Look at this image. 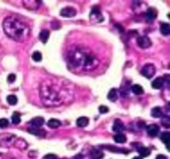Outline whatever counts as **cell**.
Segmentation results:
<instances>
[{
	"instance_id": "27",
	"label": "cell",
	"mask_w": 170,
	"mask_h": 159,
	"mask_svg": "<svg viewBox=\"0 0 170 159\" xmlns=\"http://www.w3.org/2000/svg\"><path fill=\"white\" fill-rule=\"evenodd\" d=\"M9 122L6 119H0V128H5L8 126Z\"/></svg>"
},
{
	"instance_id": "16",
	"label": "cell",
	"mask_w": 170,
	"mask_h": 159,
	"mask_svg": "<svg viewBox=\"0 0 170 159\" xmlns=\"http://www.w3.org/2000/svg\"><path fill=\"white\" fill-rule=\"evenodd\" d=\"M160 30H161V33L163 35H169L170 33V26L169 24L168 23H162L161 25V28H160Z\"/></svg>"
},
{
	"instance_id": "5",
	"label": "cell",
	"mask_w": 170,
	"mask_h": 159,
	"mask_svg": "<svg viewBox=\"0 0 170 159\" xmlns=\"http://www.w3.org/2000/svg\"><path fill=\"white\" fill-rule=\"evenodd\" d=\"M137 45H139V47L142 49L149 48L150 45H152V42L149 39V37L146 36L139 37L137 40Z\"/></svg>"
},
{
	"instance_id": "24",
	"label": "cell",
	"mask_w": 170,
	"mask_h": 159,
	"mask_svg": "<svg viewBox=\"0 0 170 159\" xmlns=\"http://www.w3.org/2000/svg\"><path fill=\"white\" fill-rule=\"evenodd\" d=\"M32 59H33L34 61L36 62H39L43 59V56H42V53L40 52H34L33 54H32Z\"/></svg>"
},
{
	"instance_id": "4",
	"label": "cell",
	"mask_w": 170,
	"mask_h": 159,
	"mask_svg": "<svg viewBox=\"0 0 170 159\" xmlns=\"http://www.w3.org/2000/svg\"><path fill=\"white\" fill-rule=\"evenodd\" d=\"M155 72H156V69H155L154 65L153 64L146 65L141 71V73L142 74V76H144L145 77L148 79L152 78L153 76H154Z\"/></svg>"
},
{
	"instance_id": "8",
	"label": "cell",
	"mask_w": 170,
	"mask_h": 159,
	"mask_svg": "<svg viewBox=\"0 0 170 159\" xmlns=\"http://www.w3.org/2000/svg\"><path fill=\"white\" fill-rule=\"evenodd\" d=\"M159 131H160V128L156 124H151L147 126V133L151 137H155L159 133Z\"/></svg>"
},
{
	"instance_id": "30",
	"label": "cell",
	"mask_w": 170,
	"mask_h": 159,
	"mask_svg": "<svg viewBox=\"0 0 170 159\" xmlns=\"http://www.w3.org/2000/svg\"><path fill=\"white\" fill-rule=\"evenodd\" d=\"M43 159H57V156L53 153H49V154H46V156L43 157Z\"/></svg>"
},
{
	"instance_id": "17",
	"label": "cell",
	"mask_w": 170,
	"mask_h": 159,
	"mask_svg": "<svg viewBox=\"0 0 170 159\" xmlns=\"http://www.w3.org/2000/svg\"><path fill=\"white\" fill-rule=\"evenodd\" d=\"M113 138L117 143H125L126 142V137L121 133H118V135H116Z\"/></svg>"
},
{
	"instance_id": "14",
	"label": "cell",
	"mask_w": 170,
	"mask_h": 159,
	"mask_svg": "<svg viewBox=\"0 0 170 159\" xmlns=\"http://www.w3.org/2000/svg\"><path fill=\"white\" fill-rule=\"evenodd\" d=\"M113 130L116 131V132H122V131L124 130V125L123 123H122V121L120 120H116L115 123L113 124Z\"/></svg>"
},
{
	"instance_id": "19",
	"label": "cell",
	"mask_w": 170,
	"mask_h": 159,
	"mask_svg": "<svg viewBox=\"0 0 170 159\" xmlns=\"http://www.w3.org/2000/svg\"><path fill=\"white\" fill-rule=\"evenodd\" d=\"M151 114L153 118H160L162 115V111H161V108L159 107H156V108H153Z\"/></svg>"
},
{
	"instance_id": "7",
	"label": "cell",
	"mask_w": 170,
	"mask_h": 159,
	"mask_svg": "<svg viewBox=\"0 0 170 159\" xmlns=\"http://www.w3.org/2000/svg\"><path fill=\"white\" fill-rule=\"evenodd\" d=\"M90 19L94 20V22H100L103 21L104 18L102 17V15L101 14L100 10L98 8L95 7L92 10L91 13H90Z\"/></svg>"
},
{
	"instance_id": "12",
	"label": "cell",
	"mask_w": 170,
	"mask_h": 159,
	"mask_svg": "<svg viewBox=\"0 0 170 159\" xmlns=\"http://www.w3.org/2000/svg\"><path fill=\"white\" fill-rule=\"evenodd\" d=\"M157 13L153 8H149L146 12V17L149 21H153L155 18H157Z\"/></svg>"
},
{
	"instance_id": "18",
	"label": "cell",
	"mask_w": 170,
	"mask_h": 159,
	"mask_svg": "<svg viewBox=\"0 0 170 159\" xmlns=\"http://www.w3.org/2000/svg\"><path fill=\"white\" fill-rule=\"evenodd\" d=\"M107 98L110 100V101H116V99H118V94H117V90L115 88H113L109 91L108 93Z\"/></svg>"
},
{
	"instance_id": "32",
	"label": "cell",
	"mask_w": 170,
	"mask_h": 159,
	"mask_svg": "<svg viewBox=\"0 0 170 159\" xmlns=\"http://www.w3.org/2000/svg\"><path fill=\"white\" fill-rule=\"evenodd\" d=\"M133 159H142L141 157H134Z\"/></svg>"
},
{
	"instance_id": "26",
	"label": "cell",
	"mask_w": 170,
	"mask_h": 159,
	"mask_svg": "<svg viewBox=\"0 0 170 159\" xmlns=\"http://www.w3.org/2000/svg\"><path fill=\"white\" fill-rule=\"evenodd\" d=\"M28 131L31 134H33L34 135H40L43 134V131H41L39 128H36V127H33V128H31V129L28 130Z\"/></svg>"
},
{
	"instance_id": "31",
	"label": "cell",
	"mask_w": 170,
	"mask_h": 159,
	"mask_svg": "<svg viewBox=\"0 0 170 159\" xmlns=\"http://www.w3.org/2000/svg\"><path fill=\"white\" fill-rule=\"evenodd\" d=\"M156 159H167L166 156H164V155H162V154H159L157 156Z\"/></svg>"
},
{
	"instance_id": "9",
	"label": "cell",
	"mask_w": 170,
	"mask_h": 159,
	"mask_svg": "<svg viewBox=\"0 0 170 159\" xmlns=\"http://www.w3.org/2000/svg\"><path fill=\"white\" fill-rule=\"evenodd\" d=\"M164 84V79L161 78V77H158V78L155 79L154 81H153L152 83V87L154 89H160L163 87V85Z\"/></svg>"
},
{
	"instance_id": "21",
	"label": "cell",
	"mask_w": 170,
	"mask_h": 159,
	"mask_svg": "<svg viewBox=\"0 0 170 159\" xmlns=\"http://www.w3.org/2000/svg\"><path fill=\"white\" fill-rule=\"evenodd\" d=\"M6 101L10 105H16L18 103V98L15 95H10L6 97Z\"/></svg>"
},
{
	"instance_id": "6",
	"label": "cell",
	"mask_w": 170,
	"mask_h": 159,
	"mask_svg": "<svg viewBox=\"0 0 170 159\" xmlns=\"http://www.w3.org/2000/svg\"><path fill=\"white\" fill-rule=\"evenodd\" d=\"M76 10L74 8L71 7V6H67V7H65L62 10L60 15L64 18H72L76 15Z\"/></svg>"
},
{
	"instance_id": "10",
	"label": "cell",
	"mask_w": 170,
	"mask_h": 159,
	"mask_svg": "<svg viewBox=\"0 0 170 159\" xmlns=\"http://www.w3.org/2000/svg\"><path fill=\"white\" fill-rule=\"evenodd\" d=\"M31 123L34 127L38 128L44 124V119L43 117H35L31 120Z\"/></svg>"
},
{
	"instance_id": "3",
	"label": "cell",
	"mask_w": 170,
	"mask_h": 159,
	"mask_svg": "<svg viewBox=\"0 0 170 159\" xmlns=\"http://www.w3.org/2000/svg\"><path fill=\"white\" fill-rule=\"evenodd\" d=\"M71 58H72L73 63L80 65L82 62L83 66L86 67V68L93 66L94 65V61L97 60V59L94 56H92V55L89 53H85V52L82 51L75 52L72 55Z\"/></svg>"
},
{
	"instance_id": "11",
	"label": "cell",
	"mask_w": 170,
	"mask_h": 159,
	"mask_svg": "<svg viewBox=\"0 0 170 159\" xmlns=\"http://www.w3.org/2000/svg\"><path fill=\"white\" fill-rule=\"evenodd\" d=\"M50 37V31L48 30H43L39 33V39L43 43H46Z\"/></svg>"
},
{
	"instance_id": "2",
	"label": "cell",
	"mask_w": 170,
	"mask_h": 159,
	"mask_svg": "<svg viewBox=\"0 0 170 159\" xmlns=\"http://www.w3.org/2000/svg\"><path fill=\"white\" fill-rule=\"evenodd\" d=\"M3 27L6 35L16 42H25L30 36L31 30L29 26L15 16H9L5 18Z\"/></svg>"
},
{
	"instance_id": "25",
	"label": "cell",
	"mask_w": 170,
	"mask_h": 159,
	"mask_svg": "<svg viewBox=\"0 0 170 159\" xmlns=\"http://www.w3.org/2000/svg\"><path fill=\"white\" fill-rule=\"evenodd\" d=\"M12 122L14 124H18L21 122V118H20V115L18 114V112H15L12 115Z\"/></svg>"
},
{
	"instance_id": "15",
	"label": "cell",
	"mask_w": 170,
	"mask_h": 159,
	"mask_svg": "<svg viewBox=\"0 0 170 159\" xmlns=\"http://www.w3.org/2000/svg\"><path fill=\"white\" fill-rule=\"evenodd\" d=\"M47 126L50 128H57L58 126H61V122L58 119H51L48 121L47 123Z\"/></svg>"
},
{
	"instance_id": "20",
	"label": "cell",
	"mask_w": 170,
	"mask_h": 159,
	"mask_svg": "<svg viewBox=\"0 0 170 159\" xmlns=\"http://www.w3.org/2000/svg\"><path fill=\"white\" fill-rule=\"evenodd\" d=\"M132 91H133V92L135 95H141L144 92L143 87L141 85H139V84H135V85H134L133 87H132Z\"/></svg>"
},
{
	"instance_id": "29",
	"label": "cell",
	"mask_w": 170,
	"mask_h": 159,
	"mask_svg": "<svg viewBox=\"0 0 170 159\" xmlns=\"http://www.w3.org/2000/svg\"><path fill=\"white\" fill-rule=\"evenodd\" d=\"M16 80V76L15 74H10L8 76H7V81L9 82V83H14Z\"/></svg>"
},
{
	"instance_id": "28",
	"label": "cell",
	"mask_w": 170,
	"mask_h": 159,
	"mask_svg": "<svg viewBox=\"0 0 170 159\" xmlns=\"http://www.w3.org/2000/svg\"><path fill=\"white\" fill-rule=\"evenodd\" d=\"M99 111H100V113H101V114H105V113H107V112L109 111V108H108V107H106V106L101 105L99 107Z\"/></svg>"
},
{
	"instance_id": "13",
	"label": "cell",
	"mask_w": 170,
	"mask_h": 159,
	"mask_svg": "<svg viewBox=\"0 0 170 159\" xmlns=\"http://www.w3.org/2000/svg\"><path fill=\"white\" fill-rule=\"evenodd\" d=\"M89 124V119L87 117H82L78 118L77 119V125L79 127H85Z\"/></svg>"
},
{
	"instance_id": "1",
	"label": "cell",
	"mask_w": 170,
	"mask_h": 159,
	"mask_svg": "<svg viewBox=\"0 0 170 159\" xmlns=\"http://www.w3.org/2000/svg\"><path fill=\"white\" fill-rule=\"evenodd\" d=\"M60 83L53 79H47L40 85V96L43 104L46 106H58L62 103L64 89Z\"/></svg>"
},
{
	"instance_id": "23",
	"label": "cell",
	"mask_w": 170,
	"mask_h": 159,
	"mask_svg": "<svg viewBox=\"0 0 170 159\" xmlns=\"http://www.w3.org/2000/svg\"><path fill=\"white\" fill-rule=\"evenodd\" d=\"M169 138H170V136H169V132L163 133V134H162L161 136V141L163 142L164 143H165V144L167 145V147H169Z\"/></svg>"
},
{
	"instance_id": "22",
	"label": "cell",
	"mask_w": 170,
	"mask_h": 159,
	"mask_svg": "<svg viewBox=\"0 0 170 159\" xmlns=\"http://www.w3.org/2000/svg\"><path fill=\"white\" fill-rule=\"evenodd\" d=\"M138 152L140 153V154L141 155L142 157H148L150 154V150L147 148V147H142L140 148L139 150H138Z\"/></svg>"
}]
</instances>
